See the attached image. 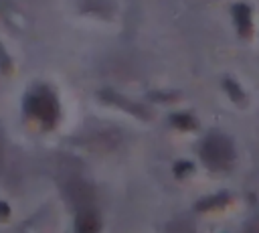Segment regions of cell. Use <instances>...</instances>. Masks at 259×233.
Returning a JSON list of instances; mask_svg holds the SVG:
<instances>
[{
  "mask_svg": "<svg viewBox=\"0 0 259 233\" xmlns=\"http://www.w3.org/2000/svg\"><path fill=\"white\" fill-rule=\"evenodd\" d=\"M26 107H28V111L32 113V115H36L42 124H47V126H53L55 124V120H57V99L53 97V93L47 89V87H42L40 91H34V93H30L28 95V99H26Z\"/></svg>",
  "mask_w": 259,
  "mask_h": 233,
  "instance_id": "obj_1",
  "label": "cell"
},
{
  "mask_svg": "<svg viewBox=\"0 0 259 233\" xmlns=\"http://www.w3.org/2000/svg\"><path fill=\"white\" fill-rule=\"evenodd\" d=\"M77 233H99V219L91 211H83L77 217Z\"/></svg>",
  "mask_w": 259,
  "mask_h": 233,
  "instance_id": "obj_4",
  "label": "cell"
},
{
  "mask_svg": "<svg viewBox=\"0 0 259 233\" xmlns=\"http://www.w3.org/2000/svg\"><path fill=\"white\" fill-rule=\"evenodd\" d=\"M233 16H235V22H237V28L243 36H251V28H253V22H251V8L247 4H235L233 6Z\"/></svg>",
  "mask_w": 259,
  "mask_h": 233,
  "instance_id": "obj_3",
  "label": "cell"
},
{
  "mask_svg": "<svg viewBox=\"0 0 259 233\" xmlns=\"http://www.w3.org/2000/svg\"><path fill=\"white\" fill-rule=\"evenodd\" d=\"M202 156L212 166H223L233 158V148L223 136H208L202 146Z\"/></svg>",
  "mask_w": 259,
  "mask_h": 233,
  "instance_id": "obj_2",
  "label": "cell"
},
{
  "mask_svg": "<svg viewBox=\"0 0 259 233\" xmlns=\"http://www.w3.org/2000/svg\"><path fill=\"white\" fill-rule=\"evenodd\" d=\"M225 89H227V93H229L235 101H241V99H243V91H241V87H239L233 79H225Z\"/></svg>",
  "mask_w": 259,
  "mask_h": 233,
  "instance_id": "obj_5",
  "label": "cell"
},
{
  "mask_svg": "<svg viewBox=\"0 0 259 233\" xmlns=\"http://www.w3.org/2000/svg\"><path fill=\"white\" fill-rule=\"evenodd\" d=\"M172 120H174V122H176V124H184V126H182V128H190V126H192V124H194V122H192V120H190V118H188V115H174V118H172Z\"/></svg>",
  "mask_w": 259,
  "mask_h": 233,
  "instance_id": "obj_6",
  "label": "cell"
},
{
  "mask_svg": "<svg viewBox=\"0 0 259 233\" xmlns=\"http://www.w3.org/2000/svg\"><path fill=\"white\" fill-rule=\"evenodd\" d=\"M8 213V209H6V205L4 203H0V215H6Z\"/></svg>",
  "mask_w": 259,
  "mask_h": 233,
  "instance_id": "obj_8",
  "label": "cell"
},
{
  "mask_svg": "<svg viewBox=\"0 0 259 233\" xmlns=\"http://www.w3.org/2000/svg\"><path fill=\"white\" fill-rule=\"evenodd\" d=\"M0 65H2L4 69H8V67H10V59H8V55L2 51V47H0Z\"/></svg>",
  "mask_w": 259,
  "mask_h": 233,
  "instance_id": "obj_7",
  "label": "cell"
}]
</instances>
